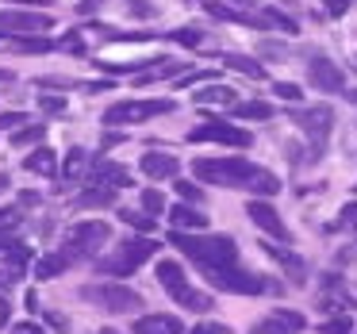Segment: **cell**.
Here are the masks:
<instances>
[{
  "mask_svg": "<svg viewBox=\"0 0 357 334\" xmlns=\"http://www.w3.org/2000/svg\"><path fill=\"white\" fill-rule=\"evenodd\" d=\"M319 334H354V323L349 319H331V323L319 326Z\"/></svg>",
  "mask_w": 357,
  "mask_h": 334,
  "instance_id": "37",
  "label": "cell"
},
{
  "mask_svg": "<svg viewBox=\"0 0 357 334\" xmlns=\"http://www.w3.org/2000/svg\"><path fill=\"white\" fill-rule=\"evenodd\" d=\"M192 104H200V108H234V104H238V96H234V89H231V85L208 81V85L200 89V93H192Z\"/></svg>",
  "mask_w": 357,
  "mask_h": 334,
  "instance_id": "15",
  "label": "cell"
},
{
  "mask_svg": "<svg viewBox=\"0 0 357 334\" xmlns=\"http://www.w3.org/2000/svg\"><path fill=\"white\" fill-rule=\"evenodd\" d=\"M12 334H47V331L35 326V323H16V326H12Z\"/></svg>",
  "mask_w": 357,
  "mask_h": 334,
  "instance_id": "42",
  "label": "cell"
},
{
  "mask_svg": "<svg viewBox=\"0 0 357 334\" xmlns=\"http://www.w3.org/2000/svg\"><path fill=\"white\" fill-rule=\"evenodd\" d=\"M188 142H223V146L246 150L250 142H254V135L242 131V127H234V123H219V119H208V123H200V127H192V131H188Z\"/></svg>",
  "mask_w": 357,
  "mask_h": 334,
  "instance_id": "9",
  "label": "cell"
},
{
  "mask_svg": "<svg viewBox=\"0 0 357 334\" xmlns=\"http://www.w3.org/2000/svg\"><path fill=\"white\" fill-rule=\"evenodd\" d=\"M27 123V112H0V131H20Z\"/></svg>",
  "mask_w": 357,
  "mask_h": 334,
  "instance_id": "35",
  "label": "cell"
},
{
  "mask_svg": "<svg viewBox=\"0 0 357 334\" xmlns=\"http://www.w3.org/2000/svg\"><path fill=\"white\" fill-rule=\"evenodd\" d=\"M165 219L173 223V231H204V227H208V215H200L192 204H173V208L165 211Z\"/></svg>",
  "mask_w": 357,
  "mask_h": 334,
  "instance_id": "16",
  "label": "cell"
},
{
  "mask_svg": "<svg viewBox=\"0 0 357 334\" xmlns=\"http://www.w3.org/2000/svg\"><path fill=\"white\" fill-rule=\"evenodd\" d=\"M20 204H39V192H20Z\"/></svg>",
  "mask_w": 357,
  "mask_h": 334,
  "instance_id": "44",
  "label": "cell"
},
{
  "mask_svg": "<svg viewBox=\"0 0 357 334\" xmlns=\"http://www.w3.org/2000/svg\"><path fill=\"white\" fill-rule=\"evenodd\" d=\"M307 81L319 89V93L346 96V73H342L331 58H311V62H307Z\"/></svg>",
  "mask_w": 357,
  "mask_h": 334,
  "instance_id": "11",
  "label": "cell"
},
{
  "mask_svg": "<svg viewBox=\"0 0 357 334\" xmlns=\"http://www.w3.org/2000/svg\"><path fill=\"white\" fill-rule=\"evenodd\" d=\"M196 181L204 185H223V188H242V192H257V196H277L280 192V177L261 165L246 162V158H200L192 162Z\"/></svg>",
  "mask_w": 357,
  "mask_h": 334,
  "instance_id": "1",
  "label": "cell"
},
{
  "mask_svg": "<svg viewBox=\"0 0 357 334\" xmlns=\"http://www.w3.org/2000/svg\"><path fill=\"white\" fill-rule=\"evenodd\" d=\"M100 334H116V331H100Z\"/></svg>",
  "mask_w": 357,
  "mask_h": 334,
  "instance_id": "48",
  "label": "cell"
},
{
  "mask_svg": "<svg viewBox=\"0 0 357 334\" xmlns=\"http://www.w3.org/2000/svg\"><path fill=\"white\" fill-rule=\"evenodd\" d=\"M173 188L181 192V200H185V204H200L204 200V188H196L192 181H177V177H173Z\"/></svg>",
  "mask_w": 357,
  "mask_h": 334,
  "instance_id": "32",
  "label": "cell"
},
{
  "mask_svg": "<svg viewBox=\"0 0 357 334\" xmlns=\"http://www.w3.org/2000/svg\"><path fill=\"white\" fill-rule=\"evenodd\" d=\"M173 39H177L181 47H200V43H204V31H192V27H181V31H173Z\"/></svg>",
  "mask_w": 357,
  "mask_h": 334,
  "instance_id": "36",
  "label": "cell"
},
{
  "mask_svg": "<svg viewBox=\"0 0 357 334\" xmlns=\"http://www.w3.org/2000/svg\"><path fill=\"white\" fill-rule=\"evenodd\" d=\"M169 246H177L181 254H188L200 269H223V265L238 261V246L227 234H188V231H173Z\"/></svg>",
  "mask_w": 357,
  "mask_h": 334,
  "instance_id": "2",
  "label": "cell"
},
{
  "mask_svg": "<svg viewBox=\"0 0 357 334\" xmlns=\"http://www.w3.org/2000/svg\"><path fill=\"white\" fill-rule=\"evenodd\" d=\"M346 8H349V0H326V12H331V16H342Z\"/></svg>",
  "mask_w": 357,
  "mask_h": 334,
  "instance_id": "43",
  "label": "cell"
},
{
  "mask_svg": "<svg viewBox=\"0 0 357 334\" xmlns=\"http://www.w3.org/2000/svg\"><path fill=\"white\" fill-rule=\"evenodd\" d=\"M24 165L31 173H47V177H54V173H58V158H54V150H47V146L31 150V154L24 158Z\"/></svg>",
  "mask_w": 357,
  "mask_h": 334,
  "instance_id": "23",
  "label": "cell"
},
{
  "mask_svg": "<svg viewBox=\"0 0 357 334\" xmlns=\"http://www.w3.org/2000/svg\"><path fill=\"white\" fill-rule=\"evenodd\" d=\"M139 204L150 211V215H165V211H169V208H165V196L158 192V188H142V192H139Z\"/></svg>",
  "mask_w": 357,
  "mask_h": 334,
  "instance_id": "29",
  "label": "cell"
},
{
  "mask_svg": "<svg viewBox=\"0 0 357 334\" xmlns=\"http://www.w3.org/2000/svg\"><path fill=\"white\" fill-rule=\"evenodd\" d=\"M246 215L254 219V227H261L269 238H277V242H284L288 238V227H284V219H280V211L273 208V204H265V200H250L246 204Z\"/></svg>",
  "mask_w": 357,
  "mask_h": 334,
  "instance_id": "12",
  "label": "cell"
},
{
  "mask_svg": "<svg viewBox=\"0 0 357 334\" xmlns=\"http://www.w3.org/2000/svg\"><path fill=\"white\" fill-rule=\"evenodd\" d=\"M265 254H273V257H277V261L284 265L288 273H292V280H296V284H303V280H307V265H303V257H296L292 250L273 246V242H269V246H265Z\"/></svg>",
  "mask_w": 357,
  "mask_h": 334,
  "instance_id": "22",
  "label": "cell"
},
{
  "mask_svg": "<svg viewBox=\"0 0 357 334\" xmlns=\"http://www.w3.org/2000/svg\"><path fill=\"white\" fill-rule=\"evenodd\" d=\"M158 284L165 288L169 296H181L188 288V280H185V269H181V261H158Z\"/></svg>",
  "mask_w": 357,
  "mask_h": 334,
  "instance_id": "20",
  "label": "cell"
},
{
  "mask_svg": "<svg viewBox=\"0 0 357 334\" xmlns=\"http://www.w3.org/2000/svg\"><path fill=\"white\" fill-rule=\"evenodd\" d=\"M154 254H158V242L146 238V234H135V238L116 242V254L100 257V261H96V269L108 273V277H127V273H135L142 261H150Z\"/></svg>",
  "mask_w": 357,
  "mask_h": 334,
  "instance_id": "3",
  "label": "cell"
},
{
  "mask_svg": "<svg viewBox=\"0 0 357 334\" xmlns=\"http://www.w3.org/2000/svg\"><path fill=\"white\" fill-rule=\"evenodd\" d=\"M39 108H43V112H66V96H50V93H39Z\"/></svg>",
  "mask_w": 357,
  "mask_h": 334,
  "instance_id": "38",
  "label": "cell"
},
{
  "mask_svg": "<svg viewBox=\"0 0 357 334\" xmlns=\"http://www.w3.org/2000/svg\"><path fill=\"white\" fill-rule=\"evenodd\" d=\"M0 31L43 39L47 31H54V16H50V12H20V8H4V12H0Z\"/></svg>",
  "mask_w": 357,
  "mask_h": 334,
  "instance_id": "8",
  "label": "cell"
},
{
  "mask_svg": "<svg viewBox=\"0 0 357 334\" xmlns=\"http://www.w3.org/2000/svg\"><path fill=\"white\" fill-rule=\"evenodd\" d=\"M119 219H123L127 227H135V231H142V234H146V231H154V219H150V215H135V211H119Z\"/></svg>",
  "mask_w": 357,
  "mask_h": 334,
  "instance_id": "33",
  "label": "cell"
},
{
  "mask_svg": "<svg viewBox=\"0 0 357 334\" xmlns=\"http://www.w3.org/2000/svg\"><path fill=\"white\" fill-rule=\"evenodd\" d=\"M89 173H93V165H89V158H85V150H73V154H66V169H62V177L66 181H85Z\"/></svg>",
  "mask_w": 357,
  "mask_h": 334,
  "instance_id": "24",
  "label": "cell"
},
{
  "mask_svg": "<svg viewBox=\"0 0 357 334\" xmlns=\"http://www.w3.org/2000/svg\"><path fill=\"white\" fill-rule=\"evenodd\" d=\"M192 334H231V326H223V323H200Z\"/></svg>",
  "mask_w": 357,
  "mask_h": 334,
  "instance_id": "41",
  "label": "cell"
},
{
  "mask_svg": "<svg viewBox=\"0 0 357 334\" xmlns=\"http://www.w3.org/2000/svg\"><path fill=\"white\" fill-rule=\"evenodd\" d=\"M292 123L315 142V150H323L334 127V112L331 108H292Z\"/></svg>",
  "mask_w": 357,
  "mask_h": 334,
  "instance_id": "10",
  "label": "cell"
},
{
  "mask_svg": "<svg viewBox=\"0 0 357 334\" xmlns=\"http://www.w3.org/2000/svg\"><path fill=\"white\" fill-rule=\"evenodd\" d=\"M0 81H12V73H8V70H0Z\"/></svg>",
  "mask_w": 357,
  "mask_h": 334,
  "instance_id": "46",
  "label": "cell"
},
{
  "mask_svg": "<svg viewBox=\"0 0 357 334\" xmlns=\"http://www.w3.org/2000/svg\"><path fill=\"white\" fill-rule=\"evenodd\" d=\"M338 227H346V231H354V234H357V204H346V208H342Z\"/></svg>",
  "mask_w": 357,
  "mask_h": 334,
  "instance_id": "39",
  "label": "cell"
},
{
  "mask_svg": "<svg viewBox=\"0 0 357 334\" xmlns=\"http://www.w3.org/2000/svg\"><path fill=\"white\" fill-rule=\"evenodd\" d=\"M112 238V227L104 219H81V223L70 227V242H66L62 254L70 261H81V257H93L104 250V242Z\"/></svg>",
  "mask_w": 357,
  "mask_h": 334,
  "instance_id": "4",
  "label": "cell"
},
{
  "mask_svg": "<svg viewBox=\"0 0 357 334\" xmlns=\"http://www.w3.org/2000/svg\"><path fill=\"white\" fill-rule=\"evenodd\" d=\"M116 204V188H104V185H93V188H85V192H77L73 196V208L77 211H89V208H112Z\"/></svg>",
  "mask_w": 357,
  "mask_h": 334,
  "instance_id": "19",
  "label": "cell"
},
{
  "mask_svg": "<svg viewBox=\"0 0 357 334\" xmlns=\"http://www.w3.org/2000/svg\"><path fill=\"white\" fill-rule=\"evenodd\" d=\"M43 131H47L43 123L24 127V131H12V146H31V142H43Z\"/></svg>",
  "mask_w": 357,
  "mask_h": 334,
  "instance_id": "31",
  "label": "cell"
},
{
  "mask_svg": "<svg viewBox=\"0 0 357 334\" xmlns=\"http://www.w3.org/2000/svg\"><path fill=\"white\" fill-rule=\"evenodd\" d=\"M89 177H93L96 185H112V188H127V185H131V173H127L123 165L108 162V158L93 162V173H89Z\"/></svg>",
  "mask_w": 357,
  "mask_h": 334,
  "instance_id": "17",
  "label": "cell"
},
{
  "mask_svg": "<svg viewBox=\"0 0 357 334\" xmlns=\"http://www.w3.org/2000/svg\"><path fill=\"white\" fill-rule=\"evenodd\" d=\"M20 223H24V215H20L16 208H0V242H8V234L16 231Z\"/></svg>",
  "mask_w": 357,
  "mask_h": 334,
  "instance_id": "30",
  "label": "cell"
},
{
  "mask_svg": "<svg viewBox=\"0 0 357 334\" xmlns=\"http://www.w3.org/2000/svg\"><path fill=\"white\" fill-rule=\"evenodd\" d=\"M234 116L238 119H273V104L265 100H246V104H234Z\"/></svg>",
  "mask_w": 357,
  "mask_h": 334,
  "instance_id": "26",
  "label": "cell"
},
{
  "mask_svg": "<svg viewBox=\"0 0 357 334\" xmlns=\"http://www.w3.org/2000/svg\"><path fill=\"white\" fill-rule=\"evenodd\" d=\"M58 47H62V50H73V54H81V50H85V39H81V35L73 31V35H66V39L58 43Z\"/></svg>",
  "mask_w": 357,
  "mask_h": 334,
  "instance_id": "40",
  "label": "cell"
},
{
  "mask_svg": "<svg viewBox=\"0 0 357 334\" xmlns=\"http://www.w3.org/2000/svg\"><path fill=\"white\" fill-rule=\"evenodd\" d=\"M139 169L146 173V177H154V181H165V177L173 181L181 173V162L173 154H158V150H150V154L139 158Z\"/></svg>",
  "mask_w": 357,
  "mask_h": 334,
  "instance_id": "14",
  "label": "cell"
},
{
  "mask_svg": "<svg viewBox=\"0 0 357 334\" xmlns=\"http://www.w3.org/2000/svg\"><path fill=\"white\" fill-rule=\"evenodd\" d=\"M261 27H277V31H284V35H296V20H288L284 12H277V8L261 12Z\"/></svg>",
  "mask_w": 357,
  "mask_h": 334,
  "instance_id": "28",
  "label": "cell"
},
{
  "mask_svg": "<svg viewBox=\"0 0 357 334\" xmlns=\"http://www.w3.org/2000/svg\"><path fill=\"white\" fill-rule=\"evenodd\" d=\"M8 185H12V181H8V173H0V192H8Z\"/></svg>",
  "mask_w": 357,
  "mask_h": 334,
  "instance_id": "45",
  "label": "cell"
},
{
  "mask_svg": "<svg viewBox=\"0 0 357 334\" xmlns=\"http://www.w3.org/2000/svg\"><path fill=\"white\" fill-rule=\"evenodd\" d=\"M303 331V315L300 311H273L269 319L250 326V334H296Z\"/></svg>",
  "mask_w": 357,
  "mask_h": 334,
  "instance_id": "13",
  "label": "cell"
},
{
  "mask_svg": "<svg viewBox=\"0 0 357 334\" xmlns=\"http://www.w3.org/2000/svg\"><path fill=\"white\" fill-rule=\"evenodd\" d=\"M211 288H223V292H238V296H254V292H269V280L254 277L246 269H234V265H223V269H204Z\"/></svg>",
  "mask_w": 357,
  "mask_h": 334,
  "instance_id": "7",
  "label": "cell"
},
{
  "mask_svg": "<svg viewBox=\"0 0 357 334\" xmlns=\"http://www.w3.org/2000/svg\"><path fill=\"white\" fill-rule=\"evenodd\" d=\"M173 300L181 303V308L196 311V315H204V311H211V296L208 292H196V288H185L181 296H173Z\"/></svg>",
  "mask_w": 357,
  "mask_h": 334,
  "instance_id": "25",
  "label": "cell"
},
{
  "mask_svg": "<svg viewBox=\"0 0 357 334\" xmlns=\"http://www.w3.org/2000/svg\"><path fill=\"white\" fill-rule=\"evenodd\" d=\"M346 96H349V100H354V104H357V93H346Z\"/></svg>",
  "mask_w": 357,
  "mask_h": 334,
  "instance_id": "47",
  "label": "cell"
},
{
  "mask_svg": "<svg viewBox=\"0 0 357 334\" xmlns=\"http://www.w3.org/2000/svg\"><path fill=\"white\" fill-rule=\"evenodd\" d=\"M81 300L96 303V308L112 311V315H135L142 308V296L127 284H85L81 288Z\"/></svg>",
  "mask_w": 357,
  "mask_h": 334,
  "instance_id": "5",
  "label": "cell"
},
{
  "mask_svg": "<svg viewBox=\"0 0 357 334\" xmlns=\"http://www.w3.org/2000/svg\"><path fill=\"white\" fill-rule=\"evenodd\" d=\"M273 93L280 96V100H288V104H300V85H292V81H277V85H273Z\"/></svg>",
  "mask_w": 357,
  "mask_h": 334,
  "instance_id": "34",
  "label": "cell"
},
{
  "mask_svg": "<svg viewBox=\"0 0 357 334\" xmlns=\"http://www.w3.org/2000/svg\"><path fill=\"white\" fill-rule=\"evenodd\" d=\"M70 269V257L58 250V254H43L39 261H35V280H54L62 277V273Z\"/></svg>",
  "mask_w": 357,
  "mask_h": 334,
  "instance_id": "21",
  "label": "cell"
},
{
  "mask_svg": "<svg viewBox=\"0 0 357 334\" xmlns=\"http://www.w3.org/2000/svg\"><path fill=\"white\" fill-rule=\"evenodd\" d=\"M173 100H119L104 112V127H127V123H142L154 116H169Z\"/></svg>",
  "mask_w": 357,
  "mask_h": 334,
  "instance_id": "6",
  "label": "cell"
},
{
  "mask_svg": "<svg viewBox=\"0 0 357 334\" xmlns=\"http://www.w3.org/2000/svg\"><path fill=\"white\" fill-rule=\"evenodd\" d=\"M185 326H181L177 315H142L139 323H135V334H181Z\"/></svg>",
  "mask_w": 357,
  "mask_h": 334,
  "instance_id": "18",
  "label": "cell"
},
{
  "mask_svg": "<svg viewBox=\"0 0 357 334\" xmlns=\"http://www.w3.org/2000/svg\"><path fill=\"white\" fill-rule=\"evenodd\" d=\"M223 66L227 70H238V73H246V77H254V81H261L265 77V70L257 62H250V58H242V54H223Z\"/></svg>",
  "mask_w": 357,
  "mask_h": 334,
  "instance_id": "27",
  "label": "cell"
}]
</instances>
